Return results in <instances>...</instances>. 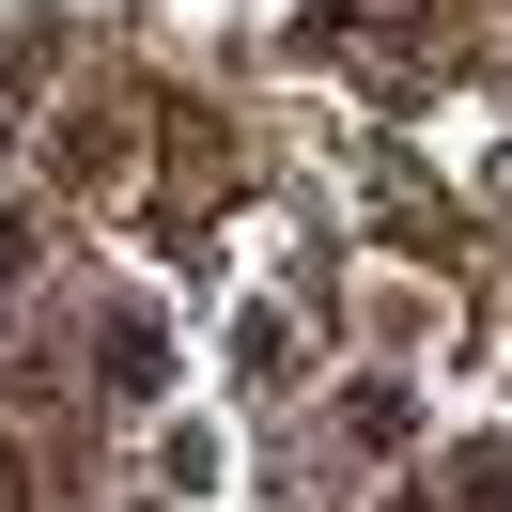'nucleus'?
<instances>
[{
  "label": "nucleus",
  "instance_id": "nucleus-1",
  "mask_svg": "<svg viewBox=\"0 0 512 512\" xmlns=\"http://www.w3.org/2000/svg\"><path fill=\"white\" fill-rule=\"evenodd\" d=\"M404 512H435V481H419V497H404Z\"/></svg>",
  "mask_w": 512,
  "mask_h": 512
}]
</instances>
